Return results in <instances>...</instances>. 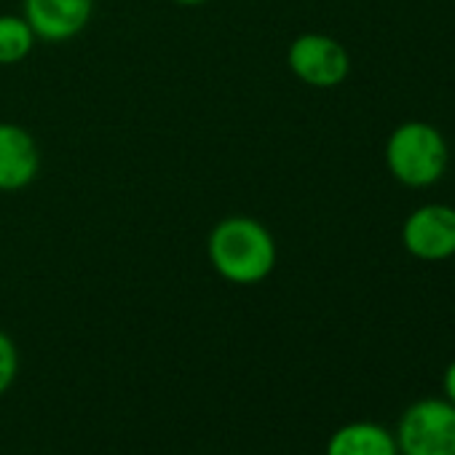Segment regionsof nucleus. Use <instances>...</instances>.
Returning <instances> with one entry per match:
<instances>
[{"label":"nucleus","mask_w":455,"mask_h":455,"mask_svg":"<svg viewBox=\"0 0 455 455\" xmlns=\"http://www.w3.org/2000/svg\"><path fill=\"white\" fill-rule=\"evenodd\" d=\"M399 455H455V404L447 399H420L396 423Z\"/></svg>","instance_id":"nucleus-3"},{"label":"nucleus","mask_w":455,"mask_h":455,"mask_svg":"<svg viewBox=\"0 0 455 455\" xmlns=\"http://www.w3.org/2000/svg\"><path fill=\"white\" fill-rule=\"evenodd\" d=\"M177 6H204V4H209V0H174Z\"/></svg>","instance_id":"nucleus-12"},{"label":"nucleus","mask_w":455,"mask_h":455,"mask_svg":"<svg viewBox=\"0 0 455 455\" xmlns=\"http://www.w3.org/2000/svg\"><path fill=\"white\" fill-rule=\"evenodd\" d=\"M287 65L298 81L314 89H335L351 73L348 49L324 33H303L290 44Z\"/></svg>","instance_id":"nucleus-4"},{"label":"nucleus","mask_w":455,"mask_h":455,"mask_svg":"<svg viewBox=\"0 0 455 455\" xmlns=\"http://www.w3.org/2000/svg\"><path fill=\"white\" fill-rule=\"evenodd\" d=\"M324 455H399V450L388 428L372 420H354L330 436Z\"/></svg>","instance_id":"nucleus-8"},{"label":"nucleus","mask_w":455,"mask_h":455,"mask_svg":"<svg viewBox=\"0 0 455 455\" xmlns=\"http://www.w3.org/2000/svg\"><path fill=\"white\" fill-rule=\"evenodd\" d=\"M442 388H444V399L455 404V359L447 364L444 378H442Z\"/></svg>","instance_id":"nucleus-11"},{"label":"nucleus","mask_w":455,"mask_h":455,"mask_svg":"<svg viewBox=\"0 0 455 455\" xmlns=\"http://www.w3.org/2000/svg\"><path fill=\"white\" fill-rule=\"evenodd\" d=\"M25 20L36 38L62 44L81 36L94 14V0H25Z\"/></svg>","instance_id":"nucleus-6"},{"label":"nucleus","mask_w":455,"mask_h":455,"mask_svg":"<svg viewBox=\"0 0 455 455\" xmlns=\"http://www.w3.org/2000/svg\"><path fill=\"white\" fill-rule=\"evenodd\" d=\"M17 372H20L17 343L12 340V335H6L4 330H0V396H4L14 386Z\"/></svg>","instance_id":"nucleus-10"},{"label":"nucleus","mask_w":455,"mask_h":455,"mask_svg":"<svg viewBox=\"0 0 455 455\" xmlns=\"http://www.w3.org/2000/svg\"><path fill=\"white\" fill-rule=\"evenodd\" d=\"M36 33L25 17L0 14V65H20L36 49Z\"/></svg>","instance_id":"nucleus-9"},{"label":"nucleus","mask_w":455,"mask_h":455,"mask_svg":"<svg viewBox=\"0 0 455 455\" xmlns=\"http://www.w3.org/2000/svg\"><path fill=\"white\" fill-rule=\"evenodd\" d=\"M450 150L444 134L426 121H404L386 140L388 174L404 188H431L447 172Z\"/></svg>","instance_id":"nucleus-2"},{"label":"nucleus","mask_w":455,"mask_h":455,"mask_svg":"<svg viewBox=\"0 0 455 455\" xmlns=\"http://www.w3.org/2000/svg\"><path fill=\"white\" fill-rule=\"evenodd\" d=\"M402 247L423 263H444L455 258V206L423 204L402 222Z\"/></svg>","instance_id":"nucleus-5"},{"label":"nucleus","mask_w":455,"mask_h":455,"mask_svg":"<svg viewBox=\"0 0 455 455\" xmlns=\"http://www.w3.org/2000/svg\"><path fill=\"white\" fill-rule=\"evenodd\" d=\"M38 172L41 150L36 137L20 124L0 121V190H22L38 177Z\"/></svg>","instance_id":"nucleus-7"},{"label":"nucleus","mask_w":455,"mask_h":455,"mask_svg":"<svg viewBox=\"0 0 455 455\" xmlns=\"http://www.w3.org/2000/svg\"><path fill=\"white\" fill-rule=\"evenodd\" d=\"M206 258L228 284L255 287L274 274L279 247L260 220L250 214H228L209 231Z\"/></svg>","instance_id":"nucleus-1"}]
</instances>
